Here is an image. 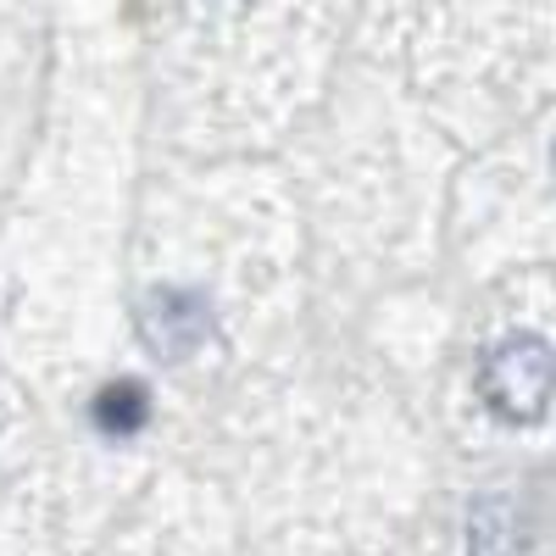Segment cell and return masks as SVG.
<instances>
[{
  "instance_id": "1",
  "label": "cell",
  "mask_w": 556,
  "mask_h": 556,
  "mask_svg": "<svg viewBox=\"0 0 556 556\" xmlns=\"http://www.w3.org/2000/svg\"><path fill=\"white\" fill-rule=\"evenodd\" d=\"M551 379H556V356L551 340L540 334H506L484 367H479V395L501 424H545L551 412Z\"/></svg>"
},
{
  "instance_id": "2",
  "label": "cell",
  "mask_w": 556,
  "mask_h": 556,
  "mask_svg": "<svg viewBox=\"0 0 556 556\" xmlns=\"http://www.w3.org/2000/svg\"><path fill=\"white\" fill-rule=\"evenodd\" d=\"M134 329H139V345H146L156 362L178 367L212 340V301L201 290H184V285H156L146 301H139Z\"/></svg>"
},
{
  "instance_id": "3",
  "label": "cell",
  "mask_w": 556,
  "mask_h": 556,
  "mask_svg": "<svg viewBox=\"0 0 556 556\" xmlns=\"http://www.w3.org/2000/svg\"><path fill=\"white\" fill-rule=\"evenodd\" d=\"M462 540H468V556H529L534 545V523L523 513L518 495L484 490L468 501V518H462Z\"/></svg>"
},
{
  "instance_id": "4",
  "label": "cell",
  "mask_w": 556,
  "mask_h": 556,
  "mask_svg": "<svg viewBox=\"0 0 556 556\" xmlns=\"http://www.w3.org/2000/svg\"><path fill=\"white\" fill-rule=\"evenodd\" d=\"M89 417H96V429L112 434V440H128L151 424V395L139 379H112L96 401H89Z\"/></svg>"
}]
</instances>
